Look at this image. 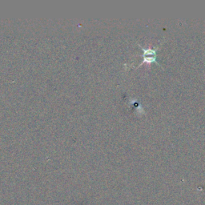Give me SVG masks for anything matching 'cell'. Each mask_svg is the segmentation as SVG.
Instances as JSON below:
<instances>
[{"instance_id":"obj_1","label":"cell","mask_w":205,"mask_h":205,"mask_svg":"<svg viewBox=\"0 0 205 205\" xmlns=\"http://www.w3.org/2000/svg\"><path fill=\"white\" fill-rule=\"evenodd\" d=\"M139 46L141 47L142 50H144V54H143V55H142V57H144V61H143V63H142L140 65H142V64H144V63H146V64H150V63H155V64H157L158 65H160V64H159V63L157 62V60H156L157 47H155V49H151V48L145 49V48H144V47H142L141 45L139 44Z\"/></svg>"}]
</instances>
